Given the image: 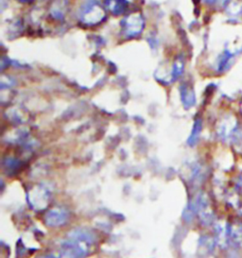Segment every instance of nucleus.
<instances>
[{
	"label": "nucleus",
	"mask_w": 242,
	"mask_h": 258,
	"mask_svg": "<svg viewBox=\"0 0 242 258\" xmlns=\"http://www.w3.org/2000/svg\"><path fill=\"white\" fill-rule=\"evenodd\" d=\"M238 208H239V213L242 215V204L238 205Z\"/></svg>",
	"instance_id": "nucleus-18"
},
{
	"label": "nucleus",
	"mask_w": 242,
	"mask_h": 258,
	"mask_svg": "<svg viewBox=\"0 0 242 258\" xmlns=\"http://www.w3.org/2000/svg\"><path fill=\"white\" fill-rule=\"evenodd\" d=\"M20 1H22V2H27V1H30V0H20Z\"/></svg>",
	"instance_id": "nucleus-19"
},
{
	"label": "nucleus",
	"mask_w": 242,
	"mask_h": 258,
	"mask_svg": "<svg viewBox=\"0 0 242 258\" xmlns=\"http://www.w3.org/2000/svg\"><path fill=\"white\" fill-rule=\"evenodd\" d=\"M238 125L235 118L226 117L219 127V136L223 141H234L237 137Z\"/></svg>",
	"instance_id": "nucleus-4"
},
{
	"label": "nucleus",
	"mask_w": 242,
	"mask_h": 258,
	"mask_svg": "<svg viewBox=\"0 0 242 258\" xmlns=\"http://www.w3.org/2000/svg\"><path fill=\"white\" fill-rule=\"evenodd\" d=\"M68 237L81 240L89 245H92L97 240V235H95V233L87 229H74L68 234Z\"/></svg>",
	"instance_id": "nucleus-7"
},
{
	"label": "nucleus",
	"mask_w": 242,
	"mask_h": 258,
	"mask_svg": "<svg viewBox=\"0 0 242 258\" xmlns=\"http://www.w3.org/2000/svg\"><path fill=\"white\" fill-rule=\"evenodd\" d=\"M28 202L31 208L35 210H43L49 204L50 192L43 184H38L33 186L28 192Z\"/></svg>",
	"instance_id": "nucleus-3"
},
{
	"label": "nucleus",
	"mask_w": 242,
	"mask_h": 258,
	"mask_svg": "<svg viewBox=\"0 0 242 258\" xmlns=\"http://www.w3.org/2000/svg\"><path fill=\"white\" fill-rule=\"evenodd\" d=\"M40 258H58L57 256H53V255H45V256H42Z\"/></svg>",
	"instance_id": "nucleus-16"
},
{
	"label": "nucleus",
	"mask_w": 242,
	"mask_h": 258,
	"mask_svg": "<svg viewBox=\"0 0 242 258\" xmlns=\"http://www.w3.org/2000/svg\"><path fill=\"white\" fill-rule=\"evenodd\" d=\"M240 139L242 141V129L238 130V133H237V137H236V139Z\"/></svg>",
	"instance_id": "nucleus-15"
},
{
	"label": "nucleus",
	"mask_w": 242,
	"mask_h": 258,
	"mask_svg": "<svg viewBox=\"0 0 242 258\" xmlns=\"http://www.w3.org/2000/svg\"><path fill=\"white\" fill-rule=\"evenodd\" d=\"M181 99L184 106L187 109L194 106L196 103V98L194 91L189 87V85H183L181 87Z\"/></svg>",
	"instance_id": "nucleus-10"
},
{
	"label": "nucleus",
	"mask_w": 242,
	"mask_h": 258,
	"mask_svg": "<svg viewBox=\"0 0 242 258\" xmlns=\"http://www.w3.org/2000/svg\"><path fill=\"white\" fill-rule=\"evenodd\" d=\"M69 214L64 208H53L45 214V224L49 227H60L68 222Z\"/></svg>",
	"instance_id": "nucleus-6"
},
{
	"label": "nucleus",
	"mask_w": 242,
	"mask_h": 258,
	"mask_svg": "<svg viewBox=\"0 0 242 258\" xmlns=\"http://www.w3.org/2000/svg\"><path fill=\"white\" fill-rule=\"evenodd\" d=\"M90 245L81 240L68 237L67 240L60 244V252L58 258H83L88 253Z\"/></svg>",
	"instance_id": "nucleus-1"
},
{
	"label": "nucleus",
	"mask_w": 242,
	"mask_h": 258,
	"mask_svg": "<svg viewBox=\"0 0 242 258\" xmlns=\"http://www.w3.org/2000/svg\"><path fill=\"white\" fill-rule=\"evenodd\" d=\"M183 69H184V63H183V61L178 60L173 66V70H172V74H171L172 81L178 79V77L180 76L183 72Z\"/></svg>",
	"instance_id": "nucleus-14"
},
{
	"label": "nucleus",
	"mask_w": 242,
	"mask_h": 258,
	"mask_svg": "<svg viewBox=\"0 0 242 258\" xmlns=\"http://www.w3.org/2000/svg\"><path fill=\"white\" fill-rule=\"evenodd\" d=\"M105 4L114 15H120L127 7L126 0H105Z\"/></svg>",
	"instance_id": "nucleus-11"
},
{
	"label": "nucleus",
	"mask_w": 242,
	"mask_h": 258,
	"mask_svg": "<svg viewBox=\"0 0 242 258\" xmlns=\"http://www.w3.org/2000/svg\"><path fill=\"white\" fill-rule=\"evenodd\" d=\"M207 3H209V4H212V3H214L216 0H205Z\"/></svg>",
	"instance_id": "nucleus-17"
},
{
	"label": "nucleus",
	"mask_w": 242,
	"mask_h": 258,
	"mask_svg": "<svg viewBox=\"0 0 242 258\" xmlns=\"http://www.w3.org/2000/svg\"><path fill=\"white\" fill-rule=\"evenodd\" d=\"M216 245H217V241L215 237H212L210 235H203L199 239V246H198L199 253L201 255L207 256L214 251Z\"/></svg>",
	"instance_id": "nucleus-8"
},
{
	"label": "nucleus",
	"mask_w": 242,
	"mask_h": 258,
	"mask_svg": "<svg viewBox=\"0 0 242 258\" xmlns=\"http://www.w3.org/2000/svg\"><path fill=\"white\" fill-rule=\"evenodd\" d=\"M202 129H203V122L201 119H197L195 123H194V126H193V129L191 132V135L189 137V140H188V144L191 147L195 146L200 138L201 136V133H202Z\"/></svg>",
	"instance_id": "nucleus-12"
},
{
	"label": "nucleus",
	"mask_w": 242,
	"mask_h": 258,
	"mask_svg": "<svg viewBox=\"0 0 242 258\" xmlns=\"http://www.w3.org/2000/svg\"><path fill=\"white\" fill-rule=\"evenodd\" d=\"M121 26L123 28L125 35L136 36L139 34L143 29V18L139 15H132L123 19Z\"/></svg>",
	"instance_id": "nucleus-5"
},
{
	"label": "nucleus",
	"mask_w": 242,
	"mask_h": 258,
	"mask_svg": "<svg viewBox=\"0 0 242 258\" xmlns=\"http://www.w3.org/2000/svg\"><path fill=\"white\" fill-rule=\"evenodd\" d=\"M3 166L7 169L8 171H12V170L14 171L20 167L21 163L19 160L12 158V157H7L3 161Z\"/></svg>",
	"instance_id": "nucleus-13"
},
{
	"label": "nucleus",
	"mask_w": 242,
	"mask_h": 258,
	"mask_svg": "<svg viewBox=\"0 0 242 258\" xmlns=\"http://www.w3.org/2000/svg\"><path fill=\"white\" fill-rule=\"evenodd\" d=\"M81 20L88 25L98 24L104 18L105 14L96 0H88L83 5L80 12Z\"/></svg>",
	"instance_id": "nucleus-2"
},
{
	"label": "nucleus",
	"mask_w": 242,
	"mask_h": 258,
	"mask_svg": "<svg viewBox=\"0 0 242 258\" xmlns=\"http://www.w3.org/2000/svg\"><path fill=\"white\" fill-rule=\"evenodd\" d=\"M234 55L235 54L229 50H224L222 53L220 54L217 62V70L219 73L225 72L232 67L234 61Z\"/></svg>",
	"instance_id": "nucleus-9"
}]
</instances>
